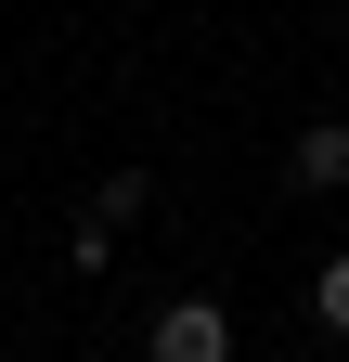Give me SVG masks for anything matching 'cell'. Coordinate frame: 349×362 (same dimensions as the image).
Returning <instances> with one entry per match:
<instances>
[{"mask_svg": "<svg viewBox=\"0 0 349 362\" xmlns=\"http://www.w3.org/2000/svg\"><path fill=\"white\" fill-rule=\"evenodd\" d=\"M143 362H233V310L220 298H168L155 337H143Z\"/></svg>", "mask_w": 349, "mask_h": 362, "instance_id": "6da1fadb", "label": "cell"}, {"mask_svg": "<svg viewBox=\"0 0 349 362\" xmlns=\"http://www.w3.org/2000/svg\"><path fill=\"white\" fill-rule=\"evenodd\" d=\"M285 181H297V194H349V117H311V129H297V143H285Z\"/></svg>", "mask_w": 349, "mask_h": 362, "instance_id": "7a4b0ae2", "label": "cell"}, {"mask_svg": "<svg viewBox=\"0 0 349 362\" xmlns=\"http://www.w3.org/2000/svg\"><path fill=\"white\" fill-rule=\"evenodd\" d=\"M143 207H155V168H104V181H91V220H117V233H129Z\"/></svg>", "mask_w": 349, "mask_h": 362, "instance_id": "3957f363", "label": "cell"}, {"mask_svg": "<svg viewBox=\"0 0 349 362\" xmlns=\"http://www.w3.org/2000/svg\"><path fill=\"white\" fill-rule=\"evenodd\" d=\"M311 310H324V324H336V337H349V246H336V259H324V272H311Z\"/></svg>", "mask_w": 349, "mask_h": 362, "instance_id": "277c9868", "label": "cell"}]
</instances>
